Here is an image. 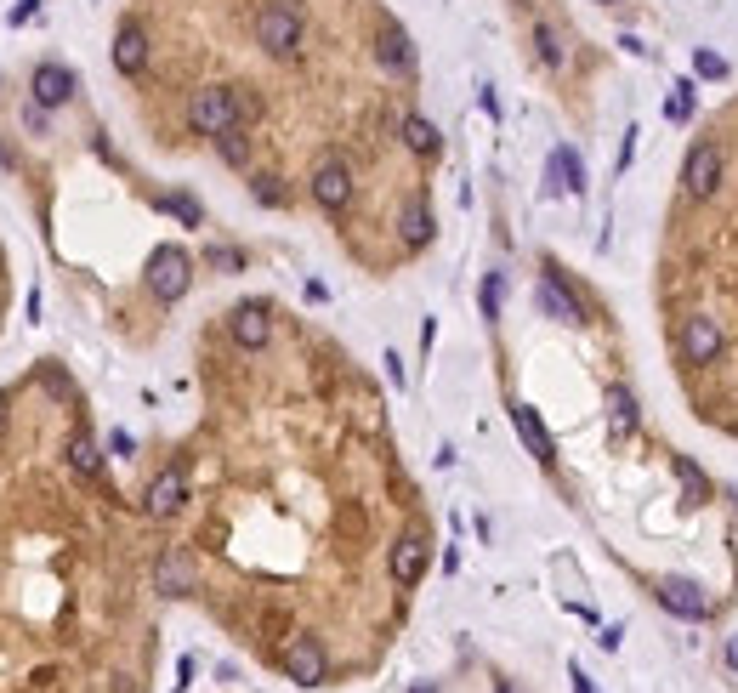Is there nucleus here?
Masks as SVG:
<instances>
[{"label":"nucleus","mask_w":738,"mask_h":693,"mask_svg":"<svg viewBox=\"0 0 738 693\" xmlns=\"http://www.w3.org/2000/svg\"><path fill=\"white\" fill-rule=\"evenodd\" d=\"M721 353V324L710 313H687L682 319V358L687 364H710Z\"/></svg>","instance_id":"nucleus-10"},{"label":"nucleus","mask_w":738,"mask_h":693,"mask_svg":"<svg viewBox=\"0 0 738 693\" xmlns=\"http://www.w3.org/2000/svg\"><path fill=\"white\" fill-rule=\"evenodd\" d=\"M6 415H12V409H6V392H0V438H6Z\"/></svg>","instance_id":"nucleus-37"},{"label":"nucleus","mask_w":738,"mask_h":693,"mask_svg":"<svg viewBox=\"0 0 738 693\" xmlns=\"http://www.w3.org/2000/svg\"><path fill=\"white\" fill-rule=\"evenodd\" d=\"M608 409H614V427H619V432H631V427H636V398H631L625 387L608 392Z\"/></svg>","instance_id":"nucleus-26"},{"label":"nucleus","mask_w":738,"mask_h":693,"mask_svg":"<svg viewBox=\"0 0 738 693\" xmlns=\"http://www.w3.org/2000/svg\"><path fill=\"white\" fill-rule=\"evenodd\" d=\"M313 199L324 205V211H347V205H352V171H347V160H318Z\"/></svg>","instance_id":"nucleus-9"},{"label":"nucleus","mask_w":738,"mask_h":693,"mask_svg":"<svg viewBox=\"0 0 738 693\" xmlns=\"http://www.w3.org/2000/svg\"><path fill=\"white\" fill-rule=\"evenodd\" d=\"M693 69H699L704 80H721V74H727V57L710 52V46H699V52H693Z\"/></svg>","instance_id":"nucleus-30"},{"label":"nucleus","mask_w":738,"mask_h":693,"mask_svg":"<svg viewBox=\"0 0 738 693\" xmlns=\"http://www.w3.org/2000/svg\"><path fill=\"white\" fill-rule=\"evenodd\" d=\"M114 69L120 74L148 69V29H142V23H120V29H114Z\"/></svg>","instance_id":"nucleus-16"},{"label":"nucleus","mask_w":738,"mask_h":693,"mask_svg":"<svg viewBox=\"0 0 738 693\" xmlns=\"http://www.w3.org/2000/svg\"><path fill=\"white\" fill-rule=\"evenodd\" d=\"M665 120H693V80H676V97L665 103Z\"/></svg>","instance_id":"nucleus-28"},{"label":"nucleus","mask_w":738,"mask_h":693,"mask_svg":"<svg viewBox=\"0 0 738 693\" xmlns=\"http://www.w3.org/2000/svg\"><path fill=\"white\" fill-rule=\"evenodd\" d=\"M324 671H330L324 642H318V637H296V642H290V654H284V676H290V682L318 688V682H324Z\"/></svg>","instance_id":"nucleus-7"},{"label":"nucleus","mask_w":738,"mask_h":693,"mask_svg":"<svg viewBox=\"0 0 738 693\" xmlns=\"http://www.w3.org/2000/svg\"><path fill=\"white\" fill-rule=\"evenodd\" d=\"M375 63L387 74H415V46H409V35L398 29V23H381V35H375Z\"/></svg>","instance_id":"nucleus-13"},{"label":"nucleus","mask_w":738,"mask_h":693,"mask_svg":"<svg viewBox=\"0 0 738 693\" xmlns=\"http://www.w3.org/2000/svg\"><path fill=\"white\" fill-rule=\"evenodd\" d=\"M432 341H438V319L421 324V353H432Z\"/></svg>","instance_id":"nucleus-35"},{"label":"nucleus","mask_w":738,"mask_h":693,"mask_svg":"<svg viewBox=\"0 0 738 693\" xmlns=\"http://www.w3.org/2000/svg\"><path fill=\"white\" fill-rule=\"evenodd\" d=\"M40 387L52 392V398H69V375H63V370H52V364H46V370H40Z\"/></svg>","instance_id":"nucleus-32"},{"label":"nucleus","mask_w":738,"mask_h":693,"mask_svg":"<svg viewBox=\"0 0 738 693\" xmlns=\"http://www.w3.org/2000/svg\"><path fill=\"white\" fill-rule=\"evenodd\" d=\"M188 285H194V262H188V250L159 245L154 256H148V290H154L159 302H182Z\"/></svg>","instance_id":"nucleus-3"},{"label":"nucleus","mask_w":738,"mask_h":693,"mask_svg":"<svg viewBox=\"0 0 738 693\" xmlns=\"http://www.w3.org/2000/svg\"><path fill=\"white\" fill-rule=\"evenodd\" d=\"M256 46L267 57H296L301 52V12L290 0H267L256 12Z\"/></svg>","instance_id":"nucleus-2"},{"label":"nucleus","mask_w":738,"mask_h":693,"mask_svg":"<svg viewBox=\"0 0 738 693\" xmlns=\"http://www.w3.org/2000/svg\"><path fill=\"white\" fill-rule=\"evenodd\" d=\"M494 693H517V688H511V682H500V688H494Z\"/></svg>","instance_id":"nucleus-38"},{"label":"nucleus","mask_w":738,"mask_h":693,"mask_svg":"<svg viewBox=\"0 0 738 693\" xmlns=\"http://www.w3.org/2000/svg\"><path fill=\"white\" fill-rule=\"evenodd\" d=\"M721 188V148L716 143H693L682 160V194L687 199H716Z\"/></svg>","instance_id":"nucleus-4"},{"label":"nucleus","mask_w":738,"mask_h":693,"mask_svg":"<svg viewBox=\"0 0 738 693\" xmlns=\"http://www.w3.org/2000/svg\"><path fill=\"white\" fill-rule=\"evenodd\" d=\"M534 52H540L545 69H563V46H557V29H551V23H534Z\"/></svg>","instance_id":"nucleus-25"},{"label":"nucleus","mask_w":738,"mask_h":693,"mask_svg":"<svg viewBox=\"0 0 738 693\" xmlns=\"http://www.w3.org/2000/svg\"><path fill=\"white\" fill-rule=\"evenodd\" d=\"M182 500H188V472H182V466H165V472L148 483L142 512H148V517H176V512H182Z\"/></svg>","instance_id":"nucleus-6"},{"label":"nucleus","mask_w":738,"mask_h":693,"mask_svg":"<svg viewBox=\"0 0 738 693\" xmlns=\"http://www.w3.org/2000/svg\"><path fill=\"white\" fill-rule=\"evenodd\" d=\"M426 557H432L426 534H398V540H392V580H398V586H415L426 574Z\"/></svg>","instance_id":"nucleus-14"},{"label":"nucleus","mask_w":738,"mask_h":693,"mask_svg":"<svg viewBox=\"0 0 738 693\" xmlns=\"http://www.w3.org/2000/svg\"><path fill=\"white\" fill-rule=\"evenodd\" d=\"M500 302H506V273H489L483 279V319H500Z\"/></svg>","instance_id":"nucleus-27"},{"label":"nucleus","mask_w":738,"mask_h":693,"mask_svg":"<svg viewBox=\"0 0 738 693\" xmlns=\"http://www.w3.org/2000/svg\"><path fill=\"white\" fill-rule=\"evenodd\" d=\"M211 267H222V273H245V250H233V245H211V256H205Z\"/></svg>","instance_id":"nucleus-29"},{"label":"nucleus","mask_w":738,"mask_h":693,"mask_svg":"<svg viewBox=\"0 0 738 693\" xmlns=\"http://www.w3.org/2000/svg\"><path fill=\"white\" fill-rule=\"evenodd\" d=\"M154 586L165 591V597H188V591H194V563H188V557H165L154 569Z\"/></svg>","instance_id":"nucleus-19"},{"label":"nucleus","mask_w":738,"mask_h":693,"mask_svg":"<svg viewBox=\"0 0 738 693\" xmlns=\"http://www.w3.org/2000/svg\"><path fill=\"white\" fill-rule=\"evenodd\" d=\"M29 97H35L40 108H63L74 97V69H63V63H40L35 80H29Z\"/></svg>","instance_id":"nucleus-15"},{"label":"nucleus","mask_w":738,"mask_h":693,"mask_svg":"<svg viewBox=\"0 0 738 693\" xmlns=\"http://www.w3.org/2000/svg\"><path fill=\"white\" fill-rule=\"evenodd\" d=\"M568 682H574V693H597V682H591L580 665H568Z\"/></svg>","instance_id":"nucleus-34"},{"label":"nucleus","mask_w":738,"mask_h":693,"mask_svg":"<svg viewBox=\"0 0 738 693\" xmlns=\"http://www.w3.org/2000/svg\"><path fill=\"white\" fill-rule=\"evenodd\" d=\"M228 330H233V341H239V347H250V353H262L267 341H273V319H267L262 302L233 307V313H228Z\"/></svg>","instance_id":"nucleus-12"},{"label":"nucleus","mask_w":738,"mask_h":693,"mask_svg":"<svg viewBox=\"0 0 738 693\" xmlns=\"http://www.w3.org/2000/svg\"><path fill=\"white\" fill-rule=\"evenodd\" d=\"M511 427H517V438L528 444V455L540 466H557V444H551V432H545L540 409H528L523 398H511Z\"/></svg>","instance_id":"nucleus-8"},{"label":"nucleus","mask_w":738,"mask_h":693,"mask_svg":"<svg viewBox=\"0 0 738 693\" xmlns=\"http://www.w3.org/2000/svg\"><path fill=\"white\" fill-rule=\"evenodd\" d=\"M154 205H159L165 216H176L182 228H205V211H199V199H194V194H159Z\"/></svg>","instance_id":"nucleus-21"},{"label":"nucleus","mask_w":738,"mask_h":693,"mask_svg":"<svg viewBox=\"0 0 738 693\" xmlns=\"http://www.w3.org/2000/svg\"><path fill=\"white\" fill-rule=\"evenodd\" d=\"M69 466L80 472V478H97V472H103V455H97V444H91L86 432H74L69 438Z\"/></svg>","instance_id":"nucleus-22"},{"label":"nucleus","mask_w":738,"mask_h":693,"mask_svg":"<svg viewBox=\"0 0 738 693\" xmlns=\"http://www.w3.org/2000/svg\"><path fill=\"white\" fill-rule=\"evenodd\" d=\"M670 472L682 478V489H687V500H710V478H704L699 466L687 461V455H670Z\"/></svg>","instance_id":"nucleus-23"},{"label":"nucleus","mask_w":738,"mask_h":693,"mask_svg":"<svg viewBox=\"0 0 738 693\" xmlns=\"http://www.w3.org/2000/svg\"><path fill=\"white\" fill-rule=\"evenodd\" d=\"M404 148H409V154H421V160H432V154L443 148L438 125L426 120V114H409V120H404Z\"/></svg>","instance_id":"nucleus-20"},{"label":"nucleus","mask_w":738,"mask_h":693,"mask_svg":"<svg viewBox=\"0 0 738 693\" xmlns=\"http://www.w3.org/2000/svg\"><path fill=\"white\" fill-rule=\"evenodd\" d=\"M216 143V154L228 165H245L250 160V137H245V125H233V131H222V137H211Z\"/></svg>","instance_id":"nucleus-24"},{"label":"nucleus","mask_w":738,"mask_h":693,"mask_svg":"<svg viewBox=\"0 0 738 693\" xmlns=\"http://www.w3.org/2000/svg\"><path fill=\"white\" fill-rule=\"evenodd\" d=\"M551 194H585V165L574 148H551Z\"/></svg>","instance_id":"nucleus-18"},{"label":"nucleus","mask_w":738,"mask_h":693,"mask_svg":"<svg viewBox=\"0 0 738 693\" xmlns=\"http://www.w3.org/2000/svg\"><path fill=\"white\" fill-rule=\"evenodd\" d=\"M188 125H194L199 137H222V131H233V125H245L239 91L233 86H199L194 103H188Z\"/></svg>","instance_id":"nucleus-1"},{"label":"nucleus","mask_w":738,"mask_h":693,"mask_svg":"<svg viewBox=\"0 0 738 693\" xmlns=\"http://www.w3.org/2000/svg\"><path fill=\"white\" fill-rule=\"evenodd\" d=\"M602 6H608V0H602Z\"/></svg>","instance_id":"nucleus-39"},{"label":"nucleus","mask_w":738,"mask_h":693,"mask_svg":"<svg viewBox=\"0 0 738 693\" xmlns=\"http://www.w3.org/2000/svg\"><path fill=\"white\" fill-rule=\"evenodd\" d=\"M432 233H438V222H432V205H426L421 194L404 199V211H398V239H404L409 250H426V245H432Z\"/></svg>","instance_id":"nucleus-17"},{"label":"nucleus","mask_w":738,"mask_h":693,"mask_svg":"<svg viewBox=\"0 0 738 693\" xmlns=\"http://www.w3.org/2000/svg\"><path fill=\"white\" fill-rule=\"evenodd\" d=\"M534 307H540L545 319H557V324H580V319H585L580 296H574V290L563 285V273H557V267H545L540 290H534Z\"/></svg>","instance_id":"nucleus-5"},{"label":"nucleus","mask_w":738,"mask_h":693,"mask_svg":"<svg viewBox=\"0 0 738 693\" xmlns=\"http://www.w3.org/2000/svg\"><path fill=\"white\" fill-rule=\"evenodd\" d=\"M659 608L676 620H710V597L693 580H659Z\"/></svg>","instance_id":"nucleus-11"},{"label":"nucleus","mask_w":738,"mask_h":693,"mask_svg":"<svg viewBox=\"0 0 738 693\" xmlns=\"http://www.w3.org/2000/svg\"><path fill=\"white\" fill-rule=\"evenodd\" d=\"M250 194L262 199V205H284V188H279V177H256V182H250Z\"/></svg>","instance_id":"nucleus-31"},{"label":"nucleus","mask_w":738,"mask_h":693,"mask_svg":"<svg viewBox=\"0 0 738 693\" xmlns=\"http://www.w3.org/2000/svg\"><path fill=\"white\" fill-rule=\"evenodd\" d=\"M35 18V0H23V6H12V23H29Z\"/></svg>","instance_id":"nucleus-36"},{"label":"nucleus","mask_w":738,"mask_h":693,"mask_svg":"<svg viewBox=\"0 0 738 693\" xmlns=\"http://www.w3.org/2000/svg\"><path fill=\"white\" fill-rule=\"evenodd\" d=\"M46 114H52V108H40L35 97H29V108H23V125H29V131H46Z\"/></svg>","instance_id":"nucleus-33"}]
</instances>
